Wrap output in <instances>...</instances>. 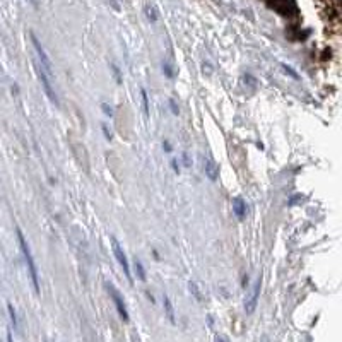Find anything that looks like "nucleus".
Here are the masks:
<instances>
[{"instance_id":"nucleus-1","label":"nucleus","mask_w":342,"mask_h":342,"mask_svg":"<svg viewBox=\"0 0 342 342\" xmlns=\"http://www.w3.org/2000/svg\"><path fill=\"white\" fill-rule=\"evenodd\" d=\"M16 233H17V241H19V245H21L22 255H24L27 270H29L33 288H35V293H36V294H40V277H38V269H36V265H35V259H33V255H31L29 245H27V243H26V238H24V235H22V231H21L19 228L16 229Z\"/></svg>"},{"instance_id":"nucleus-2","label":"nucleus","mask_w":342,"mask_h":342,"mask_svg":"<svg viewBox=\"0 0 342 342\" xmlns=\"http://www.w3.org/2000/svg\"><path fill=\"white\" fill-rule=\"evenodd\" d=\"M31 43H33V48H35V51H36V57H38V65L41 69L45 70L46 74L51 77V62H50V58H48V55H46V51H45V48L41 46V43L38 41V38L35 36V33H31Z\"/></svg>"},{"instance_id":"nucleus-3","label":"nucleus","mask_w":342,"mask_h":342,"mask_svg":"<svg viewBox=\"0 0 342 342\" xmlns=\"http://www.w3.org/2000/svg\"><path fill=\"white\" fill-rule=\"evenodd\" d=\"M111 246H113V254H115V257H116V260H118V264L121 265V269H123L125 275H127L129 283L132 284V275H130L129 260H127V257H125V254H123V248L120 246V243L116 241V238H113V236H111Z\"/></svg>"},{"instance_id":"nucleus-4","label":"nucleus","mask_w":342,"mask_h":342,"mask_svg":"<svg viewBox=\"0 0 342 342\" xmlns=\"http://www.w3.org/2000/svg\"><path fill=\"white\" fill-rule=\"evenodd\" d=\"M36 69H38V77H40L41 84H43V89H45L46 96L50 98V101H51V103H55V105H58V98H57V92L53 91V86H51L50 76L45 72L43 69L40 67V65H38V67H36Z\"/></svg>"},{"instance_id":"nucleus-5","label":"nucleus","mask_w":342,"mask_h":342,"mask_svg":"<svg viewBox=\"0 0 342 342\" xmlns=\"http://www.w3.org/2000/svg\"><path fill=\"white\" fill-rule=\"evenodd\" d=\"M106 288H108V291H110V296H111V299H113L116 310H118V315L123 318V322H129V312H127V308H125V303L118 294V291H116L111 284H106Z\"/></svg>"},{"instance_id":"nucleus-6","label":"nucleus","mask_w":342,"mask_h":342,"mask_svg":"<svg viewBox=\"0 0 342 342\" xmlns=\"http://www.w3.org/2000/svg\"><path fill=\"white\" fill-rule=\"evenodd\" d=\"M260 286H262V281L259 279V281H257V283H255L254 289H252V294H250V298H248V299H246V303H245V310H246V313H254V312H255V308H257V303H259Z\"/></svg>"},{"instance_id":"nucleus-7","label":"nucleus","mask_w":342,"mask_h":342,"mask_svg":"<svg viewBox=\"0 0 342 342\" xmlns=\"http://www.w3.org/2000/svg\"><path fill=\"white\" fill-rule=\"evenodd\" d=\"M204 171H205V175H207V178H209L210 181L217 180V176H219V166L215 165V163L210 158L204 159Z\"/></svg>"},{"instance_id":"nucleus-8","label":"nucleus","mask_w":342,"mask_h":342,"mask_svg":"<svg viewBox=\"0 0 342 342\" xmlns=\"http://www.w3.org/2000/svg\"><path fill=\"white\" fill-rule=\"evenodd\" d=\"M233 210H235V214L238 215V219H243L246 214V204L243 202V199L240 197H235L233 199Z\"/></svg>"},{"instance_id":"nucleus-9","label":"nucleus","mask_w":342,"mask_h":342,"mask_svg":"<svg viewBox=\"0 0 342 342\" xmlns=\"http://www.w3.org/2000/svg\"><path fill=\"white\" fill-rule=\"evenodd\" d=\"M163 304H165V310H166V315H168V318H170V322L171 323H176V318H175V310H173V304H171V301H170V298L166 296H163Z\"/></svg>"},{"instance_id":"nucleus-10","label":"nucleus","mask_w":342,"mask_h":342,"mask_svg":"<svg viewBox=\"0 0 342 342\" xmlns=\"http://www.w3.org/2000/svg\"><path fill=\"white\" fill-rule=\"evenodd\" d=\"M146 14L149 21H158V11L154 6H146Z\"/></svg>"},{"instance_id":"nucleus-11","label":"nucleus","mask_w":342,"mask_h":342,"mask_svg":"<svg viewBox=\"0 0 342 342\" xmlns=\"http://www.w3.org/2000/svg\"><path fill=\"white\" fill-rule=\"evenodd\" d=\"M140 95H142L144 115H146V116H149V100H147V92H146V89H142V91H140Z\"/></svg>"},{"instance_id":"nucleus-12","label":"nucleus","mask_w":342,"mask_h":342,"mask_svg":"<svg viewBox=\"0 0 342 342\" xmlns=\"http://www.w3.org/2000/svg\"><path fill=\"white\" fill-rule=\"evenodd\" d=\"M163 70H165V74H166V76L170 77V79L175 77V70H173V67H171V65L168 64V62L163 64Z\"/></svg>"},{"instance_id":"nucleus-13","label":"nucleus","mask_w":342,"mask_h":342,"mask_svg":"<svg viewBox=\"0 0 342 342\" xmlns=\"http://www.w3.org/2000/svg\"><path fill=\"white\" fill-rule=\"evenodd\" d=\"M135 270H137V274H139V277L142 279V281H146V272H144V267H142V264L137 260L135 262Z\"/></svg>"},{"instance_id":"nucleus-14","label":"nucleus","mask_w":342,"mask_h":342,"mask_svg":"<svg viewBox=\"0 0 342 342\" xmlns=\"http://www.w3.org/2000/svg\"><path fill=\"white\" fill-rule=\"evenodd\" d=\"M283 69L286 70V74H289V76H291L293 79H299V76H298V74L294 72V70H293L291 67H288V65H286V64H283Z\"/></svg>"},{"instance_id":"nucleus-15","label":"nucleus","mask_w":342,"mask_h":342,"mask_svg":"<svg viewBox=\"0 0 342 342\" xmlns=\"http://www.w3.org/2000/svg\"><path fill=\"white\" fill-rule=\"evenodd\" d=\"M9 313H11V320H12V323H14V327H17V317H16V312H14V308H12V304H9Z\"/></svg>"},{"instance_id":"nucleus-16","label":"nucleus","mask_w":342,"mask_h":342,"mask_svg":"<svg viewBox=\"0 0 342 342\" xmlns=\"http://www.w3.org/2000/svg\"><path fill=\"white\" fill-rule=\"evenodd\" d=\"M190 289H192V293L195 294V298H197V299H202V296H200V293H199V289H197L195 283H190Z\"/></svg>"},{"instance_id":"nucleus-17","label":"nucleus","mask_w":342,"mask_h":342,"mask_svg":"<svg viewBox=\"0 0 342 342\" xmlns=\"http://www.w3.org/2000/svg\"><path fill=\"white\" fill-rule=\"evenodd\" d=\"M101 108H103V111H105V115H108V116H113V110H111V108L108 106L106 103H103Z\"/></svg>"},{"instance_id":"nucleus-18","label":"nucleus","mask_w":342,"mask_h":342,"mask_svg":"<svg viewBox=\"0 0 342 342\" xmlns=\"http://www.w3.org/2000/svg\"><path fill=\"white\" fill-rule=\"evenodd\" d=\"M170 106H171V111H173V115H178V106H176L175 100H170Z\"/></svg>"},{"instance_id":"nucleus-19","label":"nucleus","mask_w":342,"mask_h":342,"mask_svg":"<svg viewBox=\"0 0 342 342\" xmlns=\"http://www.w3.org/2000/svg\"><path fill=\"white\" fill-rule=\"evenodd\" d=\"M113 72H115V77H116V81H121L120 79V70H118V67H116V65H113Z\"/></svg>"},{"instance_id":"nucleus-20","label":"nucleus","mask_w":342,"mask_h":342,"mask_svg":"<svg viewBox=\"0 0 342 342\" xmlns=\"http://www.w3.org/2000/svg\"><path fill=\"white\" fill-rule=\"evenodd\" d=\"M183 161H185V166H190V158H189V154H183Z\"/></svg>"},{"instance_id":"nucleus-21","label":"nucleus","mask_w":342,"mask_h":342,"mask_svg":"<svg viewBox=\"0 0 342 342\" xmlns=\"http://www.w3.org/2000/svg\"><path fill=\"white\" fill-rule=\"evenodd\" d=\"M171 166H173V170H175V171L178 173V165H176V161H175V159H173V161H171Z\"/></svg>"},{"instance_id":"nucleus-22","label":"nucleus","mask_w":342,"mask_h":342,"mask_svg":"<svg viewBox=\"0 0 342 342\" xmlns=\"http://www.w3.org/2000/svg\"><path fill=\"white\" fill-rule=\"evenodd\" d=\"M163 147H165L166 151H170V149H171V146H170V144H168V142H165V144H163Z\"/></svg>"},{"instance_id":"nucleus-23","label":"nucleus","mask_w":342,"mask_h":342,"mask_svg":"<svg viewBox=\"0 0 342 342\" xmlns=\"http://www.w3.org/2000/svg\"><path fill=\"white\" fill-rule=\"evenodd\" d=\"M7 342H14V340H12V334H11V332H9V334H7Z\"/></svg>"},{"instance_id":"nucleus-24","label":"nucleus","mask_w":342,"mask_h":342,"mask_svg":"<svg viewBox=\"0 0 342 342\" xmlns=\"http://www.w3.org/2000/svg\"><path fill=\"white\" fill-rule=\"evenodd\" d=\"M215 340H217V342H226V340L223 339V337H217V339H215Z\"/></svg>"},{"instance_id":"nucleus-25","label":"nucleus","mask_w":342,"mask_h":342,"mask_svg":"<svg viewBox=\"0 0 342 342\" xmlns=\"http://www.w3.org/2000/svg\"><path fill=\"white\" fill-rule=\"evenodd\" d=\"M31 2H33V4H35V6H36V0H31Z\"/></svg>"}]
</instances>
